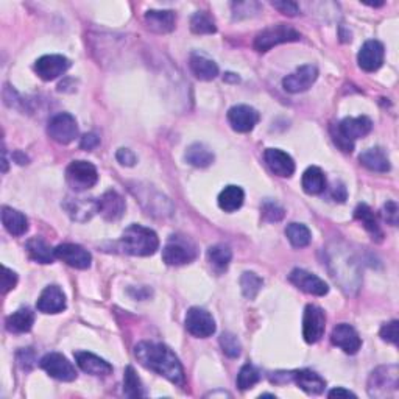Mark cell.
<instances>
[{"instance_id": "8fae6325", "label": "cell", "mask_w": 399, "mask_h": 399, "mask_svg": "<svg viewBox=\"0 0 399 399\" xmlns=\"http://www.w3.org/2000/svg\"><path fill=\"white\" fill-rule=\"evenodd\" d=\"M186 330L193 337L208 338L215 332V320L208 310L202 308H191L186 314Z\"/></svg>"}, {"instance_id": "f5cc1de1", "label": "cell", "mask_w": 399, "mask_h": 399, "mask_svg": "<svg viewBox=\"0 0 399 399\" xmlns=\"http://www.w3.org/2000/svg\"><path fill=\"white\" fill-rule=\"evenodd\" d=\"M330 398H357L356 393L349 391V390H345L342 387H338V389H334L330 391Z\"/></svg>"}, {"instance_id": "52a82bcc", "label": "cell", "mask_w": 399, "mask_h": 399, "mask_svg": "<svg viewBox=\"0 0 399 399\" xmlns=\"http://www.w3.org/2000/svg\"><path fill=\"white\" fill-rule=\"evenodd\" d=\"M66 181L75 192L87 191L97 184V169L87 161H72L66 170Z\"/></svg>"}, {"instance_id": "bcb514c9", "label": "cell", "mask_w": 399, "mask_h": 399, "mask_svg": "<svg viewBox=\"0 0 399 399\" xmlns=\"http://www.w3.org/2000/svg\"><path fill=\"white\" fill-rule=\"evenodd\" d=\"M384 219L387 223H390L391 226L398 225V219H399V209L396 202H387L384 206Z\"/></svg>"}, {"instance_id": "ffe728a7", "label": "cell", "mask_w": 399, "mask_h": 399, "mask_svg": "<svg viewBox=\"0 0 399 399\" xmlns=\"http://www.w3.org/2000/svg\"><path fill=\"white\" fill-rule=\"evenodd\" d=\"M97 204L100 215L108 222H116L122 219V215L125 213L127 208L125 200H123L120 193L116 191L105 192L103 195L97 200Z\"/></svg>"}, {"instance_id": "44dd1931", "label": "cell", "mask_w": 399, "mask_h": 399, "mask_svg": "<svg viewBox=\"0 0 399 399\" xmlns=\"http://www.w3.org/2000/svg\"><path fill=\"white\" fill-rule=\"evenodd\" d=\"M263 160H266L268 169L281 178H290L295 173V162H293L292 156L283 150L268 149L263 153Z\"/></svg>"}, {"instance_id": "74e56055", "label": "cell", "mask_w": 399, "mask_h": 399, "mask_svg": "<svg viewBox=\"0 0 399 399\" xmlns=\"http://www.w3.org/2000/svg\"><path fill=\"white\" fill-rule=\"evenodd\" d=\"M261 380V373L256 367L251 365V363H246L237 374V387L242 391L253 389V387Z\"/></svg>"}, {"instance_id": "5bb4252c", "label": "cell", "mask_w": 399, "mask_h": 399, "mask_svg": "<svg viewBox=\"0 0 399 399\" xmlns=\"http://www.w3.org/2000/svg\"><path fill=\"white\" fill-rule=\"evenodd\" d=\"M290 283L298 287L299 290L309 293V295L315 296H325L327 292H330V287L325 283V281L320 279L316 274L306 272L303 268H295L292 270V273L289 274Z\"/></svg>"}, {"instance_id": "83f0119b", "label": "cell", "mask_w": 399, "mask_h": 399, "mask_svg": "<svg viewBox=\"0 0 399 399\" xmlns=\"http://www.w3.org/2000/svg\"><path fill=\"white\" fill-rule=\"evenodd\" d=\"M2 223L10 234L19 237L28 231V220L19 211L5 206L2 209Z\"/></svg>"}, {"instance_id": "836d02e7", "label": "cell", "mask_w": 399, "mask_h": 399, "mask_svg": "<svg viewBox=\"0 0 399 399\" xmlns=\"http://www.w3.org/2000/svg\"><path fill=\"white\" fill-rule=\"evenodd\" d=\"M233 259L231 250L226 245H214L208 250V262L215 273L226 272Z\"/></svg>"}, {"instance_id": "4dcf8cb0", "label": "cell", "mask_w": 399, "mask_h": 399, "mask_svg": "<svg viewBox=\"0 0 399 399\" xmlns=\"http://www.w3.org/2000/svg\"><path fill=\"white\" fill-rule=\"evenodd\" d=\"M303 191L309 193V195H319V193L325 192L326 189V177L320 167H309L306 172L303 173L301 180Z\"/></svg>"}, {"instance_id": "816d5d0a", "label": "cell", "mask_w": 399, "mask_h": 399, "mask_svg": "<svg viewBox=\"0 0 399 399\" xmlns=\"http://www.w3.org/2000/svg\"><path fill=\"white\" fill-rule=\"evenodd\" d=\"M331 195H332L334 200H336V202L343 203L345 200H346V197H348V193H346V187L342 183H337V184H334L332 191H331Z\"/></svg>"}, {"instance_id": "ee69618b", "label": "cell", "mask_w": 399, "mask_h": 399, "mask_svg": "<svg viewBox=\"0 0 399 399\" xmlns=\"http://www.w3.org/2000/svg\"><path fill=\"white\" fill-rule=\"evenodd\" d=\"M251 8H259V5L255 2H239V3H233V10H234V16L240 19V17L245 16H253V13H257V11H253Z\"/></svg>"}, {"instance_id": "7a4b0ae2", "label": "cell", "mask_w": 399, "mask_h": 399, "mask_svg": "<svg viewBox=\"0 0 399 399\" xmlns=\"http://www.w3.org/2000/svg\"><path fill=\"white\" fill-rule=\"evenodd\" d=\"M120 248L131 256H151L160 248V237L150 228L133 223L122 234Z\"/></svg>"}, {"instance_id": "e575fe53", "label": "cell", "mask_w": 399, "mask_h": 399, "mask_svg": "<svg viewBox=\"0 0 399 399\" xmlns=\"http://www.w3.org/2000/svg\"><path fill=\"white\" fill-rule=\"evenodd\" d=\"M186 161L193 167H208L214 162V153L204 144H192L186 151Z\"/></svg>"}, {"instance_id": "6da1fadb", "label": "cell", "mask_w": 399, "mask_h": 399, "mask_svg": "<svg viewBox=\"0 0 399 399\" xmlns=\"http://www.w3.org/2000/svg\"><path fill=\"white\" fill-rule=\"evenodd\" d=\"M134 356L140 365L166 378L172 384L180 387L186 384L183 365L169 346L155 342H140L134 346Z\"/></svg>"}, {"instance_id": "f546056e", "label": "cell", "mask_w": 399, "mask_h": 399, "mask_svg": "<svg viewBox=\"0 0 399 399\" xmlns=\"http://www.w3.org/2000/svg\"><path fill=\"white\" fill-rule=\"evenodd\" d=\"M245 202V192L239 186H226L219 195V206L225 213H234L242 208Z\"/></svg>"}, {"instance_id": "1f68e13d", "label": "cell", "mask_w": 399, "mask_h": 399, "mask_svg": "<svg viewBox=\"0 0 399 399\" xmlns=\"http://www.w3.org/2000/svg\"><path fill=\"white\" fill-rule=\"evenodd\" d=\"M354 217H356V220H359L363 225V228L371 234L373 239L382 240L384 233L382 230H380L379 222L376 219V215H374L373 209L369 208L368 204H359V206H357L354 211Z\"/></svg>"}, {"instance_id": "7dc6e473", "label": "cell", "mask_w": 399, "mask_h": 399, "mask_svg": "<svg viewBox=\"0 0 399 399\" xmlns=\"http://www.w3.org/2000/svg\"><path fill=\"white\" fill-rule=\"evenodd\" d=\"M17 284V274L13 270H10L8 267H3V277H2V292L8 293L10 290H13Z\"/></svg>"}, {"instance_id": "681fc988", "label": "cell", "mask_w": 399, "mask_h": 399, "mask_svg": "<svg viewBox=\"0 0 399 399\" xmlns=\"http://www.w3.org/2000/svg\"><path fill=\"white\" fill-rule=\"evenodd\" d=\"M17 363L22 369H30L34 365V354L30 348H23L17 353Z\"/></svg>"}, {"instance_id": "7402d4cb", "label": "cell", "mask_w": 399, "mask_h": 399, "mask_svg": "<svg viewBox=\"0 0 399 399\" xmlns=\"http://www.w3.org/2000/svg\"><path fill=\"white\" fill-rule=\"evenodd\" d=\"M36 308L43 314H60L66 309V295L58 285L45 287L38 298Z\"/></svg>"}, {"instance_id": "b9f144b4", "label": "cell", "mask_w": 399, "mask_h": 399, "mask_svg": "<svg viewBox=\"0 0 399 399\" xmlns=\"http://www.w3.org/2000/svg\"><path fill=\"white\" fill-rule=\"evenodd\" d=\"M285 211L284 208H281L278 203L274 202H266L262 204V219L266 222H281L284 219Z\"/></svg>"}, {"instance_id": "f35d334b", "label": "cell", "mask_w": 399, "mask_h": 399, "mask_svg": "<svg viewBox=\"0 0 399 399\" xmlns=\"http://www.w3.org/2000/svg\"><path fill=\"white\" fill-rule=\"evenodd\" d=\"M191 30L195 34H213L217 32V27L213 17L203 11H198L191 19Z\"/></svg>"}, {"instance_id": "3957f363", "label": "cell", "mask_w": 399, "mask_h": 399, "mask_svg": "<svg viewBox=\"0 0 399 399\" xmlns=\"http://www.w3.org/2000/svg\"><path fill=\"white\" fill-rule=\"evenodd\" d=\"M371 128L373 122L367 116L346 117L338 125L331 127V136L340 150L351 153L354 150V140L365 138Z\"/></svg>"}, {"instance_id": "8d00e7d4", "label": "cell", "mask_w": 399, "mask_h": 399, "mask_svg": "<svg viewBox=\"0 0 399 399\" xmlns=\"http://www.w3.org/2000/svg\"><path fill=\"white\" fill-rule=\"evenodd\" d=\"M123 393L128 398H140L144 396V387L140 384V379L138 378L136 371L133 367H127L125 376H123Z\"/></svg>"}, {"instance_id": "4316f807", "label": "cell", "mask_w": 399, "mask_h": 399, "mask_svg": "<svg viewBox=\"0 0 399 399\" xmlns=\"http://www.w3.org/2000/svg\"><path fill=\"white\" fill-rule=\"evenodd\" d=\"M189 66H191V70L193 72V75H195L198 80L211 81V80H214L217 75H219V66H217L213 60H209V58H206L204 55L192 54Z\"/></svg>"}, {"instance_id": "9a60e30c", "label": "cell", "mask_w": 399, "mask_h": 399, "mask_svg": "<svg viewBox=\"0 0 399 399\" xmlns=\"http://www.w3.org/2000/svg\"><path fill=\"white\" fill-rule=\"evenodd\" d=\"M55 256H56V259L67 263L69 267H74L78 270L89 268L92 262V256L89 251L85 250L83 246L75 245V244L58 245L55 248Z\"/></svg>"}, {"instance_id": "d590c367", "label": "cell", "mask_w": 399, "mask_h": 399, "mask_svg": "<svg viewBox=\"0 0 399 399\" xmlns=\"http://www.w3.org/2000/svg\"><path fill=\"white\" fill-rule=\"evenodd\" d=\"M285 236L295 248H304L312 240V234H310L309 228L303 225V223H290V225H287Z\"/></svg>"}, {"instance_id": "cb8c5ba5", "label": "cell", "mask_w": 399, "mask_h": 399, "mask_svg": "<svg viewBox=\"0 0 399 399\" xmlns=\"http://www.w3.org/2000/svg\"><path fill=\"white\" fill-rule=\"evenodd\" d=\"M292 382H295L308 395H321L326 389L325 379L320 374L312 371V369H296V371H292Z\"/></svg>"}, {"instance_id": "2e32d148", "label": "cell", "mask_w": 399, "mask_h": 399, "mask_svg": "<svg viewBox=\"0 0 399 399\" xmlns=\"http://www.w3.org/2000/svg\"><path fill=\"white\" fill-rule=\"evenodd\" d=\"M228 122L234 131L250 133L259 122V113L248 105H237L228 111Z\"/></svg>"}, {"instance_id": "e0dca14e", "label": "cell", "mask_w": 399, "mask_h": 399, "mask_svg": "<svg viewBox=\"0 0 399 399\" xmlns=\"http://www.w3.org/2000/svg\"><path fill=\"white\" fill-rule=\"evenodd\" d=\"M63 208L75 222H87L92 219L94 214L98 213L97 200L85 197H67L64 200Z\"/></svg>"}, {"instance_id": "ba28073f", "label": "cell", "mask_w": 399, "mask_h": 399, "mask_svg": "<svg viewBox=\"0 0 399 399\" xmlns=\"http://www.w3.org/2000/svg\"><path fill=\"white\" fill-rule=\"evenodd\" d=\"M49 136L58 144L67 145L78 136V125L75 117L69 113H60L54 116L47 127Z\"/></svg>"}, {"instance_id": "30bf717a", "label": "cell", "mask_w": 399, "mask_h": 399, "mask_svg": "<svg viewBox=\"0 0 399 399\" xmlns=\"http://www.w3.org/2000/svg\"><path fill=\"white\" fill-rule=\"evenodd\" d=\"M39 365L50 378L63 380V382H72L77 379V369L72 365V362H69L67 357L60 353L45 354L41 359Z\"/></svg>"}, {"instance_id": "db71d44e", "label": "cell", "mask_w": 399, "mask_h": 399, "mask_svg": "<svg viewBox=\"0 0 399 399\" xmlns=\"http://www.w3.org/2000/svg\"><path fill=\"white\" fill-rule=\"evenodd\" d=\"M231 78H233V81H239L237 75H234V74H226L225 75V80H231Z\"/></svg>"}, {"instance_id": "8992f818", "label": "cell", "mask_w": 399, "mask_h": 399, "mask_svg": "<svg viewBox=\"0 0 399 399\" xmlns=\"http://www.w3.org/2000/svg\"><path fill=\"white\" fill-rule=\"evenodd\" d=\"M301 39V34L287 23H278L262 30L255 39V49L257 52H268L273 47L284 43H293Z\"/></svg>"}, {"instance_id": "f1b7e54d", "label": "cell", "mask_w": 399, "mask_h": 399, "mask_svg": "<svg viewBox=\"0 0 399 399\" xmlns=\"http://www.w3.org/2000/svg\"><path fill=\"white\" fill-rule=\"evenodd\" d=\"M33 325H34V314L28 308L16 310V312L11 314L7 321H5L7 331L13 334H25L28 331H32Z\"/></svg>"}, {"instance_id": "ab89813d", "label": "cell", "mask_w": 399, "mask_h": 399, "mask_svg": "<svg viewBox=\"0 0 399 399\" xmlns=\"http://www.w3.org/2000/svg\"><path fill=\"white\" fill-rule=\"evenodd\" d=\"M263 285L262 278L257 277L253 272H245L240 278V287H242V293L245 298L255 299L257 296V293L261 292Z\"/></svg>"}, {"instance_id": "d6a6232c", "label": "cell", "mask_w": 399, "mask_h": 399, "mask_svg": "<svg viewBox=\"0 0 399 399\" xmlns=\"http://www.w3.org/2000/svg\"><path fill=\"white\" fill-rule=\"evenodd\" d=\"M27 253L32 257L34 262L39 263H52L55 259V250L50 248V245H47L45 240L41 237H33L25 244Z\"/></svg>"}, {"instance_id": "5b68a950", "label": "cell", "mask_w": 399, "mask_h": 399, "mask_svg": "<svg viewBox=\"0 0 399 399\" xmlns=\"http://www.w3.org/2000/svg\"><path fill=\"white\" fill-rule=\"evenodd\" d=\"M197 257V246L189 237L172 236L162 250V259L167 266H186Z\"/></svg>"}, {"instance_id": "484cf974", "label": "cell", "mask_w": 399, "mask_h": 399, "mask_svg": "<svg viewBox=\"0 0 399 399\" xmlns=\"http://www.w3.org/2000/svg\"><path fill=\"white\" fill-rule=\"evenodd\" d=\"M359 161L363 167H367L371 172H378V173H387L390 172V160L387 156L385 151L379 147H374V149H369L359 156Z\"/></svg>"}, {"instance_id": "d6986e66", "label": "cell", "mask_w": 399, "mask_h": 399, "mask_svg": "<svg viewBox=\"0 0 399 399\" xmlns=\"http://www.w3.org/2000/svg\"><path fill=\"white\" fill-rule=\"evenodd\" d=\"M331 342L332 345H336L340 349L345 351L346 354H356L362 346L359 334H357L353 326L346 325V323H340V325L334 327L331 334Z\"/></svg>"}, {"instance_id": "9c48e42d", "label": "cell", "mask_w": 399, "mask_h": 399, "mask_svg": "<svg viewBox=\"0 0 399 399\" xmlns=\"http://www.w3.org/2000/svg\"><path fill=\"white\" fill-rule=\"evenodd\" d=\"M326 330V315L325 310L315 306V304H308L304 310L303 319V337L309 345L320 342L321 337L325 336Z\"/></svg>"}, {"instance_id": "d4e9b609", "label": "cell", "mask_w": 399, "mask_h": 399, "mask_svg": "<svg viewBox=\"0 0 399 399\" xmlns=\"http://www.w3.org/2000/svg\"><path fill=\"white\" fill-rule=\"evenodd\" d=\"M145 23L155 33H170L177 23V14L170 10H149L145 13Z\"/></svg>"}, {"instance_id": "277c9868", "label": "cell", "mask_w": 399, "mask_h": 399, "mask_svg": "<svg viewBox=\"0 0 399 399\" xmlns=\"http://www.w3.org/2000/svg\"><path fill=\"white\" fill-rule=\"evenodd\" d=\"M399 387V369L396 365H384L374 369L368 379V395L371 398H390Z\"/></svg>"}, {"instance_id": "603a6c76", "label": "cell", "mask_w": 399, "mask_h": 399, "mask_svg": "<svg viewBox=\"0 0 399 399\" xmlns=\"http://www.w3.org/2000/svg\"><path fill=\"white\" fill-rule=\"evenodd\" d=\"M75 360H77V365L85 373L92 374V376H108V374L113 373V365L111 363L96 354L87 353V351L75 353Z\"/></svg>"}, {"instance_id": "7bdbcfd3", "label": "cell", "mask_w": 399, "mask_h": 399, "mask_svg": "<svg viewBox=\"0 0 399 399\" xmlns=\"http://www.w3.org/2000/svg\"><path fill=\"white\" fill-rule=\"evenodd\" d=\"M398 325L399 323L396 320H393L390 323H387L382 327H380V338L384 340V342H389L396 345L398 343Z\"/></svg>"}, {"instance_id": "ac0fdd59", "label": "cell", "mask_w": 399, "mask_h": 399, "mask_svg": "<svg viewBox=\"0 0 399 399\" xmlns=\"http://www.w3.org/2000/svg\"><path fill=\"white\" fill-rule=\"evenodd\" d=\"M384 56H385L384 45L380 44L379 41L371 39L367 41V43L362 45L359 55H357V63H359L360 69L365 70V72H376V70L384 64Z\"/></svg>"}, {"instance_id": "f6af8a7d", "label": "cell", "mask_w": 399, "mask_h": 399, "mask_svg": "<svg viewBox=\"0 0 399 399\" xmlns=\"http://www.w3.org/2000/svg\"><path fill=\"white\" fill-rule=\"evenodd\" d=\"M273 8H277L279 13H283L285 16H296L299 14V7L298 3L290 2V0H281V2H272Z\"/></svg>"}, {"instance_id": "7c38bea8", "label": "cell", "mask_w": 399, "mask_h": 399, "mask_svg": "<svg viewBox=\"0 0 399 399\" xmlns=\"http://www.w3.org/2000/svg\"><path fill=\"white\" fill-rule=\"evenodd\" d=\"M316 78H319V69L314 64H306V66L296 69L293 74L287 75L283 80V87L290 94H299L312 87Z\"/></svg>"}, {"instance_id": "4fadbf2b", "label": "cell", "mask_w": 399, "mask_h": 399, "mask_svg": "<svg viewBox=\"0 0 399 399\" xmlns=\"http://www.w3.org/2000/svg\"><path fill=\"white\" fill-rule=\"evenodd\" d=\"M70 67V60L63 55H44L34 63V72L44 81H52L63 74L67 72Z\"/></svg>"}, {"instance_id": "60d3db41", "label": "cell", "mask_w": 399, "mask_h": 399, "mask_svg": "<svg viewBox=\"0 0 399 399\" xmlns=\"http://www.w3.org/2000/svg\"><path fill=\"white\" fill-rule=\"evenodd\" d=\"M220 346L228 357L236 359L242 353V345H240L239 338L231 332H223L220 336Z\"/></svg>"}, {"instance_id": "f907efd6", "label": "cell", "mask_w": 399, "mask_h": 399, "mask_svg": "<svg viewBox=\"0 0 399 399\" xmlns=\"http://www.w3.org/2000/svg\"><path fill=\"white\" fill-rule=\"evenodd\" d=\"M100 144V138L97 136V134H94V133H89V134H85L83 138H81V142H80V147L83 150H94V149H97Z\"/></svg>"}, {"instance_id": "c3c4849f", "label": "cell", "mask_w": 399, "mask_h": 399, "mask_svg": "<svg viewBox=\"0 0 399 399\" xmlns=\"http://www.w3.org/2000/svg\"><path fill=\"white\" fill-rule=\"evenodd\" d=\"M116 158L122 166H127V167H133L134 164L138 162L136 155H134L130 149H119L116 153Z\"/></svg>"}]
</instances>
